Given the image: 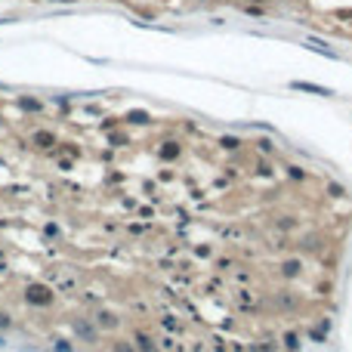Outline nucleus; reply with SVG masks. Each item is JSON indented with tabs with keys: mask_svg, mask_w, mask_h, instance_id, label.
Segmentation results:
<instances>
[{
	"mask_svg": "<svg viewBox=\"0 0 352 352\" xmlns=\"http://www.w3.org/2000/svg\"><path fill=\"white\" fill-rule=\"evenodd\" d=\"M31 145H34L37 152H49V148L62 145V142H59V133H56V130L40 127V130H34V133H31Z\"/></svg>",
	"mask_w": 352,
	"mask_h": 352,
	"instance_id": "obj_1",
	"label": "nucleus"
},
{
	"mask_svg": "<svg viewBox=\"0 0 352 352\" xmlns=\"http://www.w3.org/2000/svg\"><path fill=\"white\" fill-rule=\"evenodd\" d=\"M25 300H28L31 306H49L53 303V290H49L47 284H28V288H25Z\"/></svg>",
	"mask_w": 352,
	"mask_h": 352,
	"instance_id": "obj_2",
	"label": "nucleus"
},
{
	"mask_svg": "<svg viewBox=\"0 0 352 352\" xmlns=\"http://www.w3.org/2000/svg\"><path fill=\"white\" fill-rule=\"evenodd\" d=\"M16 105H19L25 114H40L44 112V102H40L37 96H16Z\"/></svg>",
	"mask_w": 352,
	"mask_h": 352,
	"instance_id": "obj_3",
	"label": "nucleus"
},
{
	"mask_svg": "<svg viewBox=\"0 0 352 352\" xmlns=\"http://www.w3.org/2000/svg\"><path fill=\"white\" fill-rule=\"evenodd\" d=\"M158 155H161L164 161H176V158L182 155V145H179V142H173V139H170V142H164V145L158 148Z\"/></svg>",
	"mask_w": 352,
	"mask_h": 352,
	"instance_id": "obj_4",
	"label": "nucleus"
},
{
	"mask_svg": "<svg viewBox=\"0 0 352 352\" xmlns=\"http://www.w3.org/2000/svg\"><path fill=\"white\" fill-rule=\"evenodd\" d=\"M290 87H293V90H306V93H315V96H331L328 87H315V83H300V80H293Z\"/></svg>",
	"mask_w": 352,
	"mask_h": 352,
	"instance_id": "obj_5",
	"label": "nucleus"
},
{
	"mask_svg": "<svg viewBox=\"0 0 352 352\" xmlns=\"http://www.w3.org/2000/svg\"><path fill=\"white\" fill-rule=\"evenodd\" d=\"M74 331H78V337H83V340H90V343H96V331L90 328V324H83V321H78V324H74Z\"/></svg>",
	"mask_w": 352,
	"mask_h": 352,
	"instance_id": "obj_6",
	"label": "nucleus"
},
{
	"mask_svg": "<svg viewBox=\"0 0 352 352\" xmlns=\"http://www.w3.org/2000/svg\"><path fill=\"white\" fill-rule=\"evenodd\" d=\"M136 346H139V352H155V343L145 334H136Z\"/></svg>",
	"mask_w": 352,
	"mask_h": 352,
	"instance_id": "obj_7",
	"label": "nucleus"
},
{
	"mask_svg": "<svg viewBox=\"0 0 352 352\" xmlns=\"http://www.w3.org/2000/svg\"><path fill=\"white\" fill-rule=\"evenodd\" d=\"M114 324H117V318L112 312H102V315H99V328H114Z\"/></svg>",
	"mask_w": 352,
	"mask_h": 352,
	"instance_id": "obj_8",
	"label": "nucleus"
},
{
	"mask_svg": "<svg viewBox=\"0 0 352 352\" xmlns=\"http://www.w3.org/2000/svg\"><path fill=\"white\" fill-rule=\"evenodd\" d=\"M127 121H130V124H148V114H145V112H130Z\"/></svg>",
	"mask_w": 352,
	"mask_h": 352,
	"instance_id": "obj_9",
	"label": "nucleus"
},
{
	"mask_svg": "<svg viewBox=\"0 0 352 352\" xmlns=\"http://www.w3.org/2000/svg\"><path fill=\"white\" fill-rule=\"evenodd\" d=\"M53 346H56V352H71V343L68 340H56Z\"/></svg>",
	"mask_w": 352,
	"mask_h": 352,
	"instance_id": "obj_10",
	"label": "nucleus"
},
{
	"mask_svg": "<svg viewBox=\"0 0 352 352\" xmlns=\"http://www.w3.org/2000/svg\"><path fill=\"white\" fill-rule=\"evenodd\" d=\"M114 352H133V346H130L127 340H117V343H114Z\"/></svg>",
	"mask_w": 352,
	"mask_h": 352,
	"instance_id": "obj_11",
	"label": "nucleus"
},
{
	"mask_svg": "<svg viewBox=\"0 0 352 352\" xmlns=\"http://www.w3.org/2000/svg\"><path fill=\"white\" fill-rule=\"evenodd\" d=\"M284 343H288V349H297L300 343H297V334H284Z\"/></svg>",
	"mask_w": 352,
	"mask_h": 352,
	"instance_id": "obj_12",
	"label": "nucleus"
},
{
	"mask_svg": "<svg viewBox=\"0 0 352 352\" xmlns=\"http://www.w3.org/2000/svg\"><path fill=\"white\" fill-rule=\"evenodd\" d=\"M10 324H13V318L6 315V312H0V331H3V328H10Z\"/></svg>",
	"mask_w": 352,
	"mask_h": 352,
	"instance_id": "obj_13",
	"label": "nucleus"
},
{
	"mask_svg": "<svg viewBox=\"0 0 352 352\" xmlns=\"http://www.w3.org/2000/svg\"><path fill=\"white\" fill-rule=\"evenodd\" d=\"M284 272H288V275H297L300 272V263H288V266H284Z\"/></svg>",
	"mask_w": 352,
	"mask_h": 352,
	"instance_id": "obj_14",
	"label": "nucleus"
},
{
	"mask_svg": "<svg viewBox=\"0 0 352 352\" xmlns=\"http://www.w3.org/2000/svg\"><path fill=\"white\" fill-rule=\"evenodd\" d=\"M71 167H74L71 158H62V161H59V170H71Z\"/></svg>",
	"mask_w": 352,
	"mask_h": 352,
	"instance_id": "obj_15",
	"label": "nucleus"
},
{
	"mask_svg": "<svg viewBox=\"0 0 352 352\" xmlns=\"http://www.w3.org/2000/svg\"><path fill=\"white\" fill-rule=\"evenodd\" d=\"M47 235H49V238H56V235H59V225L49 223V225H47Z\"/></svg>",
	"mask_w": 352,
	"mask_h": 352,
	"instance_id": "obj_16",
	"label": "nucleus"
},
{
	"mask_svg": "<svg viewBox=\"0 0 352 352\" xmlns=\"http://www.w3.org/2000/svg\"><path fill=\"white\" fill-rule=\"evenodd\" d=\"M56 3H71V0H56Z\"/></svg>",
	"mask_w": 352,
	"mask_h": 352,
	"instance_id": "obj_17",
	"label": "nucleus"
},
{
	"mask_svg": "<svg viewBox=\"0 0 352 352\" xmlns=\"http://www.w3.org/2000/svg\"><path fill=\"white\" fill-rule=\"evenodd\" d=\"M0 346H6V343H3V337H0Z\"/></svg>",
	"mask_w": 352,
	"mask_h": 352,
	"instance_id": "obj_18",
	"label": "nucleus"
},
{
	"mask_svg": "<svg viewBox=\"0 0 352 352\" xmlns=\"http://www.w3.org/2000/svg\"><path fill=\"white\" fill-rule=\"evenodd\" d=\"M22 352H31V349H22Z\"/></svg>",
	"mask_w": 352,
	"mask_h": 352,
	"instance_id": "obj_19",
	"label": "nucleus"
},
{
	"mask_svg": "<svg viewBox=\"0 0 352 352\" xmlns=\"http://www.w3.org/2000/svg\"><path fill=\"white\" fill-rule=\"evenodd\" d=\"M0 124H3V121H0Z\"/></svg>",
	"mask_w": 352,
	"mask_h": 352,
	"instance_id": "obj_20",
	"label": "nucleus"
}]
</instances>
